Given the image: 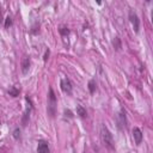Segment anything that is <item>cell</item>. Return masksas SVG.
I'll return each instance as SVG.
<instances>
[{
	"instance_id": "cell-11",
	"label": "cell",
	"mask_w": 153,
	"mask_h": 153,
	"mask_svg": "<svg viewBox=\"0 0 153 153\" xmlns=\"http://www.w3.org/2000/svg\"><path fill=\"white\" fill-rule=\"evenodd\" d=\"M114 47L116 50H120L121 49V41H120V38L119 37H115V40H114Z\"/></svg>"
},
{
	"instance_id": "cell-13",
	"label": "cell",
	"mask_w": 153,
	"mask_h": 153,
	"mask_svg": "<svg viewBox=\"0 0 153 153\" xmlns=\"http://www.w3.org/2000/svg\"><path fill=\"white\" fill-rule=\"evenodd\" d=\"M59 31H60V34H61L64 37L67 36V35H69V29L66 28V26H61V28L59 29Z\"/></svg>"
},
{
	"instance_id": "cell-17",
	"label": "cell",
	"mask_w": 153,
	"mask_h": 153,
	"mask_svg": "<svg viewBox=\"0 0 153 153\" xmlns=\"http://www.w3.org/2000/svg\"><path fill=\"white\" fill-rule=\"evenodd\" d=\"M0 18H1V12H0Z\"/></svg>"
},
{
	"instance_id": "cell-14",
	"label": "cell",
	"mask_w": 153,
	"mask_h": 153,
	"mask_svg": "<svg viewBox=\"0 0 153 153\" xmlns=\"http://www.w3.org/2000/svg\"><path fill=\"white\" fill-rule=\"evenodd\" d=\"M13 138L14 139H19V138H21V129H19V128H16L13 130Z\"/></svg>"
},
{
	"instance_id": "cell-16",
	"label": "cell",
	"mask_w": 153,
	"mask_h": 153,
	"mask_svg": "<svg viewBox=\"0 0 153 153\" xmlns=\"http://www.w3.org/2000/svg\"><path fill=\"white\" fill-rule=\"evenodd\" d=\"M48 56H49V50H47V51H46V55H44V57H43V60H44V61H47Z\"/></svg>"
},
{
	"instance_id": "cell-12",
	"label": "cell",
	"mask_w": 153,
	"mask_h": 153,
	"mask_svg": "<svg viewBox=\"0 0 153 153\" xmlns=\"http://www.w3.org/2000/svg\"><path fill=\"white\" fill-rule=\"evenodd\" d=\"M89 90L91 93H94V91H96V82L93 79L89 82Z\"/></svg>"
},
{
	"instance_id": "cell-6",
	"label": "cell",
	"mask_w": 153,
	"mask_h": 153,
	"mask_svg": "<svg viewBox=\"0 0 153 153\" xmlns=\"http://www.w3.org/2000/svg\"><path fill=\"white\" fill-rule=\"evenodd\" d=\"M37 152L38 153H50V149H49V146L46 141L41 140L38 141V145H37Z\"/></svg>"
},
{
	"instance_id": "cell-5",
	"label": "cell",
	"mask_w": 153,
	"mask_h": 153,
	"mask_svg": "<svg viewBox=\"0 0 153 153\" xmlns=\"http://www.w3.org/2000/svg\"><path fill=\"white\" fill-rule=\"evenodd\" d=\"M133 138H134V141H135L137 145L141 144V141H142V132L137 127L133 129Z\"/></svg>"
},
{
	"instance_id": "cell-1",
	"label": "cell",
	"mask_w": 153,
	"mask_h": 153,
	"mask_svg": "<svg viewBox=\"0 0 153 153\" xmlns=\"http://www.w3.org/2000/svg\"><path fill=\"white\" fill-rule=\"evenodd\" d=\"M101 139H102L103 145H104L107 148H109L110 151H114V149H115V142H114L112 134H111L110 130L105 127V124H102V126H101Z\"/></svg>"
},
{
	"instance_id": "cell-2",
	"label": "cell",
	"mask_w": 153,
	"mask_h": 153,
	"mask_svg": "<svg viewBox=\"0 0 153 153\" xmlns=\"http://www.w3.org/2000/svg\"><path fill=\"white\" fill-rule=\"evenodd\" d=\"M55 109H56V98L53 89H49V97H48V112L50 116H54L55 115Z\"/></svg>"
},
{
	"instance_id": "cell-3",
	"label": "cell",
	"mask_w": 153,
	"mask_h": 153,
	"mask_svg": "<svg viewBox=\"0 0 153 153\" xmlns=\"http://www.w3.org/2000/svg\"><path fill=\"white\" fill-rule=\"evenodd\" d=\"M129 21L133 25V29L135 32H139V28H140V22H139V18L138 16L134 13L133 11H129Z\"/></svg>"
},
{
	"instance_id": "cell-9",
	"label": "cell",
	"mask_w": 153,
	"mask_h": 153,
	"mask_svg": "<svg viewBox=\"0 0 153 153\" xmlns=\"http://www.w3.org/2000/svg\"><path fill=\"white\" fill-rule=\"evenodd\" d=\"M76 115H79V116L80 117H86L87 116V112H86V110L82 107V105H78V107H76Z\"/></svg>"
},
{
	"instance_id": "cell-7",
	"label": "cell",
	"mask_w": 153,
	"mask_h": 153,
	"mask_svg": "<svg viewBox=\"0 0 153 153\" xmlns=\"http://www.w3.org/2000/svg\"><path fill=\"white\" fill-rule=\"evenodd\" d=\"M29 68H30V59L29 57H24L22 60V72L23 74H26L29 72Z\"/></svg>"
},
{
	"instance_id": "cell-4",
	"label": "cell",
	"mask_w": 153,
	"mask_h": 153,
	"mask_svg": "<svg viewBox=\"0 0 153 153\" xmlns=\"http://www.w3.org/2000/svg\"><path fill=\"white\" fill-rule=\"evenodd\" d=\"M61 89H62L64 92H66V93H68V94L72 93V84H71L69 79L64 78V79L61 80Z\"/></svg>"
},
{
	"instance_id": "cell-8",
	"label": "cell",
	"mask_w": 153,
	"mask_h": 153,
	"mask_svg": "<svg viewBox=\"0 0 153 153\" xmlns=\"http://www.w3.org/2000/svg\"><path fill=\"white\" fill-rule=\"evenodd\" d=\"M119 127L120 128H123L126 127V112L123 110H121V112L119 114Z\"/></svg>"
},
{
	"instance_id": "cell-15",
	"label": "cell",
	"mask_w": 153,
	"mask_h": 153,
	"mask_svg": "<svg viewBox=\"0 0 153 153\" xmlns=\"http://www.w3.org/2000/svg\"><path fill=\"white\" fill-rule=\"evenodd\" d=\"M12 25V19L10 18V17H7L6 19H5V28H9V26H11Z\"/></svg>"
},
{
	"instance_id": "cell-10",
	"label": "cell",
	"mask_w": 153,
	"mask_h": 153,
	"mask_svg": "<svg viewBox=\"0 0 153 153\" xmlns=\"http://www.w3.org/2000/svg\"><path fill=\"white\" fill-rule=\"evenodd\" d=\"M9 94L12 96V97H17V96L19 94V89L17 86H12L10 90H9Z\"/></svg>"
}]
</instances>
